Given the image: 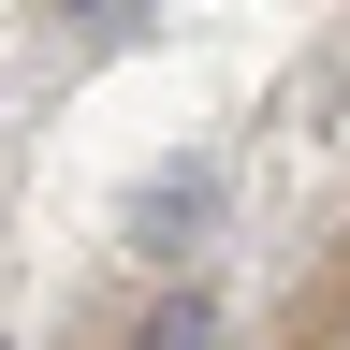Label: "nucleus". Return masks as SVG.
Masks as SVG:
<instances>
[{
    "instance_id": "1",
    "label": "nucleus",
    "mask_w": 350,
    "mask_h": 350,
    "mask_svg": "<svg viewBox=\"0 0 350 350\" xmlns=\"http://www.w3.org/2000/svg\"><path fill=\"white\" fill-rule=\"evenodd\" d=\"M204 219H219V161H175L161 190L131 204V234H146V248H175V234H204Z\"/></svg>"
},
{
    "instance_id": "3",
    "label": "nucleus",
    "mask_w": 350,
    "mask_h": 350,
    "mask_svg": "<svg viewBox=\"0 0 350 350\" xmlns=\"http://www.w3.org/2000/svg\"><path fill=\"white\" fill-rule=\"evenodd\" d=\"M59 15H73V29H117V15H131V0H59Z\"/></svg>"
},
{
    "instance_id": "2",
    "label": "nucleus",
    "mask_w": 350,
    "mask_h": 350,
    "mask_svg": "<svg viewBox=\"0 0 350 350\" xmlns=\"http://www.w3.org/2000/svg\"><path fill=\"white\" fill-rule=\"evenodd\" d=\"M131 350H219V292H204V278H175L146 321H131Z\"/></svg>"
}]
</instances>
